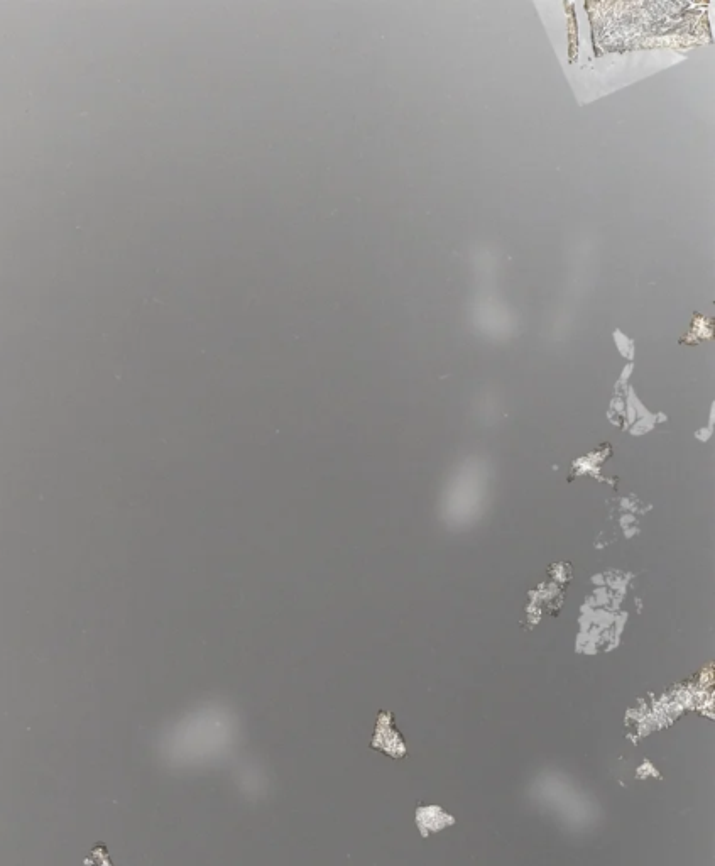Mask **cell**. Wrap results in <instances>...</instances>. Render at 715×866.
Instances as JSON below:
<instances>
[]
</instances>
